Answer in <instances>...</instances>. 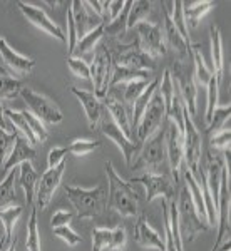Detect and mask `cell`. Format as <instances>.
<instances>
[{
  "label": "cell",
  "instance_id": "cell-1",
  "mask_svg": "<svg viewBox=\"0 0 231 251\" xmlns=\"http://www.w3.org/2000/svg\"><path fill=\"white\" fill-rule=\"evenodd\" d=\"M106 174H107V188H109L107 208L124 218L137 216L139 194L134 189V186L129 183V181H124L116 173L111 161L106 163Z\"/></svg>",
  "mask_w": 231,
  "mask_h": 251
},
{
  "label": "cell",
  "instance_id": "cell-2",
  "mask_svg": "<svg viewBox=\"0 0 231 251\" xmlns=\"http://www.w3.org/2000/svg\"><path fill=\"white\" fill-rule=\"evenodd\" d=\"M62 188H64V193H66L67 200L74 206L79 220L97 218L107 208V193L104 186L86 189V188H79V186L64 184Z\"/></svg>",
  "mask_w": 231,
  "mask_h": 251
},
{
  "label": "cell",
  "instance_id": "cell-3",
  "mask_svg": "<svg viewBox=\"0 0 231 251\" xmlns=\"http://www.w3.org/2000/svg\"><path fill=\"white\" fill-rule=\"evenodd\" d=\"M176 204H178V223H180L181 240H188L191 243L196 240V236L200 233L208 231V228H209L208 223L198 214L193 200H191V194H189L186 186L181 189L180 201H178Z\"/></svg>",
  "mask_w": 231,
  "mask_h": 251
},
{
  "label": "cell",
  "instance_id": "cell-4",
  "mask_svg": "<svg viewBox=\"0 0 231 251\" xmlns=\"http://www.w3.org/2000/svg\"><path fill=\"white\" fill-rule=\"evenodd\" d=\"M230 208H231V194H230V149L225 151V161L221 169V184L220 196H218V234L211 251H218L223 243L230 240Z\"/></svg>",
  "mask_w": 231,
  "mask_h": 251
},
{
  "label": "cell",
  "instance_id": "cell-5",
  "mask_svg": "<svg viewBox=\"0 0 231 251\" xmlns=\"http://www.w3.org/2000/svg\"><path fill=\"white\" fill-rule=\"evenodd\" d=\"M166 131L157 129L156 132L148 137L141 146L137 154V161L132 164V169H144L146 173L161 174L163 163L166 159Z\"/></svg>",
  "mask_w": 231,
  "mask_h": 251
},
{
  "label": "cell",
  "instance_id": "cell-6",
  "mask_svg": "<svg viewBox=\"0 0 231 251\" xmlns=\"http://www.w3.org/2000/svg\"><path fill=\"white\" fill-rule=\"evenodd\" d=\"M20 97L24 99V102L27 104L29 111L34 114L37 119L42 121L44 124H59L62 123L64 114L59 109L57 104L52 99H49L47 96L39 94L34 89L24 87L20 91Z\"/></svg>",
  "mask_w": 231,
  "mask_h": 251
},
{
  "label": "cell",
  "instance_id": "cell-7",
  "mask_svg": "<svg viewBox=\"0 0 231 251\" xmlns=\"http://www.w3.org/2000/svg\"><path fill=\"white\" fill-rule=\"evenodd\" d=\"M183 148H184V161L186 168L194 176L200 177V161H201V134L193 117L188 114L183 104Z\"/></svg>",
  "mask_w": 231,
  "mask_h": 251
},
{
  "label": "cell",
  "instance_id": "cell-8",
  "mask_svg": "<svg viewBox=\"0 0 231 251\" xmlns=\"http://www.w3.org/2000/svg\"><path fill=\"white\" fill-rule=\"evenodd\" d=\"M112 75V55L106 46H99L94 55V62L91 66V79L94 84V94L97 99H104L107 96L109 82Z\"/></svg>",
  "mask_w": 231,
  "mask_h": 251
},
{
  "label": "cell",
  "instance_id": "cell-9",
  "mask_svg": "<svg viewBox=\"0 0 231 251\" xmlns=\"http://www.w3.org/2000/svg\"><path fill=\"white\" fill-rule=\"evenodd\" d=\"M137 30V46L143 52L153 59L163 57L166 55V40H164V32L163 27L157 24H149V22H141L136 25Z\"/></svg>",
  "mask_w": 231,
  "mask_h": 251
},
{
  "label": "cell",
  "instance_id": "cell-10",
  "mask_svg": "<svg viewBox=\"0 0 231 251\" xmlns=\"http://www.w3.org/2000/svg\"><path fill=\"white\" fill-rule=\"evenodd\" d=\"M99 126H101V131H103V134L106 137H109L111 141H114V143L117 144V148L121 149L126 164L132 166V159L137 157V154H139V151H141V146H143V144H141L139 141H131L129 137H126L124 132L117 127L116 123L112 121V117L109 116L106 107H104V114H103V119H101Z\"/></svg>",
  "mask_w": 231,
  "mask_h": 251
},
{
  "label": "cell",
  "instance_id": "cell-11",
  "mask_svg": "<svg viewBox=\"0 0 231 251\" xmlns=\"http://www.w3.org/2000/svg\"><path fill=\"white\" fill-rule=\"evenodd\" d=\"M166 116V109H164V102L161 99L159 92H154L151 100H149L148 107H146L143 117H141L139 124L136 127V134H137V141L141 144L144 143L148 137H151L157 129H161V124H163V119Z\"/></svg>",
  "mask_w": 231,
  "mask_h": 251
},
{
  "label": "cell",
  "instance_id": "cell-12",
  "mask_svg": "<svg viewBox=\"0 0 231 251\" xmlns=\"http://www.w3.org/2000/svg\"><path fill=\"white\" fill-rule=\"evenodd\" d=\"M67 163L62 161L60 164H57L55 168L47 169L42 176L39 177V183H37V189H35V198H34V203L35 208L37 209H46L49 203L52 201V196H54L55 189L59 188L60 181H62V176L66 173Z\"/></svg>",
  "mask_w": 231,
  "mask_h": 251
},
{
  "label": "cell",
  "instance_id": "cell-13",
  "mask_svg": "<svg viewBox=\"0 0 231 251\" xmlns=\"http://www.w3.org/2000/svg\"><path fill=\"white\" fill-rule=\"evenodd\" d=\"M178 82V87H180L181 97H183V104L188 111V114L194 117L196 116V94H198V87L194 84V77H193V69L188 66L183 60L176 62L174 66V77Z\"/></svg>",
  "mask_w": 231,
  "mask_h": 251
},
{
  "label": "cell",
  "instance_id": "cell-14",
  "mask_svg": "<svg viewBox=\"0 0 231 251\" xmlns=\"http://www.w3.org/2000/svg\"><path fill=\"white\" fill-rule=\"evenodd\" d=\"M131 184H143L146 188V200L148 203H151L156 198H164V200H174V184L171 183L168 176L164 174H151L146 173L139 177H131L129 179Z\"/></svg>",
  "mask_w": 231,
  "mask_h": 251
},
{
  "label": "cell",
  "instance_id": "cell-15",
  "mask_svg": "<svg viewBox=\"0 0 231 251\" xmlns=\"http://www.w3.org/2000/svg\"><path fill=\"white\" fill-rule=\"evenodd\" d=\"M17 7L20 9V12L26 15V19L29 20L30 24H34L37 29L44 30L46 34L52 35V37H55L57 40H60V42H67V37L62 32V29L47 17L44 9L32 5V3H26V2H17Z\"/></svg>",
  "mask_w": 231,
  "mask_h": 251
},
{
  "label": "cell",
  "instance_id": "cell-16",
  "mask_svg": "<svg viewBox=\"0 0 231 251\" xmlns=\"http://www.w3.org/2000/svg\"><path fill=\"white\" fill-rule=\"evenodd\" d=\"M168 137V144H166V151H168L169 168H171L174 183L180 179L181 164L184 161V148H183V131L178 127L173 121H169V132L166 134Z\"/></svg>",
  "mask_w": 231,
  "mask_h": 251
},
{
  "label": "cell",
  "instance_id": "cell-17",
  "mask_svg": "<svg viewBox=\"0 0 231 251\" xmlns=\"http://www.w3.org/2000/svg\"><path fill=\"white\" fill-rule=\"evenodd\" d=\"M71 10H72V19H74V27H76V37L80 40L86 37L89 32H92L96 27L103 25V19H99L94 12H91L86 7L84 2L74 0L71 2Z\"/></svg>",
  "mask_w": 231,
  "mask_h": 251
},
{
  "label": "cell",
  "instance_id": "cell-18",
  "mask_svg": "<svg viewBox=\"0 0 231 251\" xmlns=\"http://www.w3.org/2000/svg\"><path fill=\"white\" fill-rule=\"evenodd\" d=\"M164 7V3H163ZM163 32H164V40L166 44H169V47L173 49L178 54V57L181 59H188L193 60V52H191V42H186V40L181 37V34L178 32V29L174 27L173 19H171V12L164 7V25H163Z\"/></svg>",
  "mask_w": 231,
  "mask_h": 251
},
{
  "label": "cell",
  "instance_id": "cell-19",
  "mask_svg": "<svg viewBox=\"0 0 231 251\" xmlns=\"http://www.w3.org/2000/svg\"><path fill=\"white\" fill-rule=\"evenodd\" d=\"M117 64L131 69H137V71H146V72H151L156 69V59L149 57L146 52L141 50L139 46H137V40L129 47H123L119 57H117Z\"/></svg>",
  "mask_w": 231,
  "mask_h": 251
},
{
  "label": "cell",
  "instance_id": "cell-20",
  "mask_svg": "<svg viewBox=\"0 0 231 251\" xmlns=\"http://www.w3.org/2000/svg\"><path fill=\"white\" fill-rule=\"evenodd\" d=\"M71 92L79 99V102L82 104L84 111H86V116H87V121H89V127L96 129L97 126L101 124V119H103V114H104L103 102L97 99L94 92L84 91V89L71 87Z\"/></svg>",
  "mask_w": 231,
  "mask_h": 251
},
{
  "label": "cell",
  "instance_id": "cell-21",
  "mask_svg": "<svg viewBox=\"0 0 231 251\" xmlns=\"http://www.w3.org/2000/svg\"><path fill=\"white\" fill-rule=\"evenodd\" d=\"M0 57L3 59V62L9 66L12 71L17 72L20 75H27L32 72V69L35 67V60L30 57H26V55L19 54L12 49L7 40L3 37H0Z\"/></svg>",
  "mask_w": 231,
  "mask_h": 251
},
{
  "label": "cell",
  "instance_id": "cell-22",
  "mask_svg": "<svg viewBox=\"0 0 231 251\" xmlns=\"http://www.w3.org/2000/svg\"><path fill=\"white\" fill-rule=\"evenodd\" d=\"M134 240L137 245H141L143 248L164 251V240L161 238V234L149 225V221L146 220L144 216H139L136 221Z\"/></svg>",
  "mask_w": 231,
  "mask_h": 251
},
{
  "label": "cell",
  "instance_id": "cell-23",
  "mask_svg": "<svg viewBox=\"0 0 231 251\" xmlns=\"http://www.w3.org/2000/svg\"><path fill=\"white\" fill-rule=\"evenodd\" d=\"M104 107L109 112V116L112 117V121L116 123L117 127L124 132L126 137L131 139L132 131H131V117L128 114V109L124 106V100H121L119 97L114 94H107L104 97Z\"/></svg>",
  "mask_w": 231,
  "mask_h": 251
},
{
  "label": "cell",
  "instance_id": "cell-24",
  "mask_svg": "<svg viewBox=\"0 0 231 251\" xmlns=\"http://www.w3.org/2000/svg\"><path fill=\"white\" fill-rule=\"evenodd\" d=\"M34 157H35L34 146H32L24 136H20V132H19L17 139H15V144H14V149H12L10 156L7 157V161L3 163V171L9 173L22 163H27V161L32 163Z\"/></svg>",
  "mask_w": 231,
  "mask_h": 251
},
{
  "label": "cell",
  "instance_id": "cell-25",
  "mask_svg": "<svg viewBox=\"0 0 231 251\" xmlns=\"http://www.w3.org/2000/svg\"><path fill=\"white\" fill-rule=\"evenodd\" d=\"M22 216V208L20 206H9L5 209H0V221L3 225V238L0 241V251H7L12 245V234H14L15 223Z\"/></svg>",
  "mask_w": 231,
  "mask_h": 251
},
{
  "label": "cell",
  "instance_id": "cell-26",
  "mask_svg": "<svg viewBox=\"0 0 231 251\" xmlns=\"http://www.w3.org/2000/svg\"><path fill=\"white\" fill-rule=\"evenodd\" d=\"M39 173L34 169L32 163H22L19 169V184L20 188L26 193V200L27 204H34V198H35V189H37L39 183Z\"/></svg>",
  "mask_w": 231,
  "mask_h": 251
},
{
  "label": "cell",
  "instance_id": "cell-27",
  "mask_svg": "<svg viewBox=\"0 0 231 251\" xmlns=\"http://www.w3.org/2000/svg\"><path fill=\"white\" fill-rule=\"evenodd\" d=\"M209 37H211V62H213V74L218 82L223 80V66H225V57H223V40L220 29L216 25L209 27Z\"/></svg>",
  "mask_w": 231,
  "mask_h": 251
},
{
  "label": "cell",
  "instance_id": "cell-28",
  "mask_svg": "<svg viewBox=\"0 0 231 251\" xmlns=\"http://www.w3.org/2000/svg\"><path fill=\"white\" fill-rule=\"evenodd\" d=\"M157 86H159V79H153L151 82H149V86L144 89V92L141 94L139 97L136 99V102L132 104V117H131V131L134 132L137 124H139L141 117H143L146 107H148L149 100H151V97L154 92L157 91Z\"/></svg>",
  "mask_w": 231,
  "mask_h": 251
},
{
  "label": "cell",
  "instance_id": "cell-29",
  "mask_svg": "<svg viewBox=\"0 0 231 251\" xmlns=\"http://www.w3.org/2000/svg\"><path fill=\"white\" fill-rule=\"evenodd\" d=\"M193 52V77L196 87H206L208 82L213 77V71L208 69V66L205 64V57H203L200 46H191Z\"/></svg>",
  "mask_w": 231,
  "mask_h": 251
},
{
  "label": "cell",
  "instance_id": "cell-30",
  "mask_svg": "<svg viewBox=\"0 0 231 251\" xmlns=\"http://www.w3.org/2000/svg\"><path fill=\"white\" fill-rule=\"evenodd\" d=\"M151 80V72H146V71H137V69H131V67H126V66H119L116 64L114 69H112V75H111V82H109V87H114L117 84H123V82H132V80Z\"/></svg>",
  "mask_w": 231,
  "mask_h": 251
},
{
  "label": "cell",
  "instance_id": "cell-31",
  "mask_svg": "<svg viewBox=\"0 0 231 251\" xmlns=\"http://www.w3.org/2000/svg\"><path fill=\"white\" fill-rule=\"evenodd\" d=\"M24 89L22 80L10 75L3 67H0V100H9L20 96Z\"/></svg>",
  "mask_w": 231,
  "mask_h": 251
},
{
  "label": "cell",
  "instance_id": "cell-32",
  "mask_svg": "<svg viewBox=\"0 0 231 251\" xmlns=\"http://www.w3.org/2000/svg\"><path fill=\"white\" fill-rule=\"evenodd\" d=\"M103 35H104V24H103V25H99V27H96V29L92 30V32H89L86 37L77 40L76 49H74V54H72V55H74V57L82 59V55L91 54V52L96 49L97 42L103 39Z\"/></svg>",
  "mask_w": 231,
  "mask_h": 251
},
{
  "label": "cell",
  "instance_id": "cell-33",
  "mask_svg": "<svg viewBox=\"0 0 231 251\" xmlns=\"http://www.w3.org/2000/svg\"><path fill=\"white\" fill-rule=\"evenodd\" d=\"M214 7V2H209V0H205V2H194L186 5L183 2V14H184V20L186 24H191V27H198L200 20L206 12H209Z\"/></svg>",
  "mask_w": 231,
  "mask_h": 251
},
{
  "label": "cell",
  "instance_id": "cell-34",
  "mask_svg": "<svg viewBox=\"0 0 231 251\" xmlns=\"http://www.w3.org/2000/svg\"><path fill=\"white\" fill-rule=\"evenodd\" d=\"M157 92H159L161 99H163V102H164L166 117H168L169 112H171V107H173V99H174V96H176L173 74H171L169 69H166V71L163 72V80H161V84L157 86Z\"/></svg>",
  "mask_w": 231,
  "mask_h": 251
},
{
  "label": "cell",
  "instance_id": "cell-35",
  "mask_svg": "<svg viewBox=\"0 0 231 251\" xmlns=\"http://www.w3.org/2000/svg\"><path fill=\"white\" fill-rule=\"evenodd\" d=\"M15 177L17 173L9 171L0 183V209H5L15 203Z\"/></svg>",
  "mask_w": 231,
  "mask_h": 251
},
{
  "label": "cell",
  "instance_id": "cell-36",
  "mask_svg": "<svg viewBox=\"0 0 231 251\" xmlns=\"http://www.w3.org/2000/svg\"><path fill=\"white\" fill-rule=\"evenodd\" d=\"M151 12V2L148 0H137V2L131 3V9H129L128 14V24H126V30L136 27L137 24L144 22V19L149 15Z\"/></svg>",
  "mask_w": 231,
  "mask_h": 251
},
{
  "label": "cell",
  "instance_id": "cell-37",
  "mask_svg": "<svg viewBox=\"0 0 231 251\" xmlns=\"http://www.w3.org/2000/svg\"><path fill=\"white\" fill-rule=\"evenodd\" d=\"M3 114H5L7 119L10 121L12 124L17 127V131H20L24 134V137H26L29 143L34 146V144H37L39 141H37V137L34 136V132H32V129H30V126L27 124V121L24 119V116H22V112H15V111H12V109H3Z\"/></svg>",
  "mask_w": 231,
  "mask_h": 251
},
{
  "label": "cell",
  "instance_id": "cell-38",
  "mask_svg": "<svg viewBox=\"0 0 231 251\" xmlns=\"http://www.w3.org/2000/svg\"><path fill=\"white\" fill-rule=\"evenodd\" d=\"M230 112H231V107L230 104L228 106H223V107H216L213 112V117H211V123L208 124L206 131H208L209 136L216 134V132L223 131V129H228L226 124H230Z\"/></svg>",
  "mask_w": 231,
  "mask_h": 251
},
{
  "label": "cell",
  "instance_id": "cell-39",
  "mask_svg": "<svg viewBox=\"0 0 231 251\" xmlns=\"http://www.w3.org/2000/svg\"><path fill=\"white\" fill-rule=\"evenodd\" d=\"M27 251H40V234L37 223V208L32 209L29 223H27Z\"/></svg>",
  "mask_w": 231,
  "mask_h": 251
},
{
  "label": "cell",
  "instance_id": "cell-40",
  "mask_svg": "<svg viewBox=\"0 0 231 251\" xmlns=\"http://www.w3.org/2000/svg\"><path fill=\"white\" fill-rule=\"evenodd\" d=\"M131 3L132 2H126L124 3V9L121 10V14L112 20L111 24H104V34H109V35H114V37H119V35L124 34L126 30V24H128V14H129V9H131Z\"/></svg>",
  "mask_w": 231,
  "mask_h": 251
},
{
  "label": "cell",
  "instance_id": "cell-41",
  "mask_svg": "<svg viewBox=\"0 0 231 251\" xmlns=\"http://www.w3.org/2000/svg\"><path fill=\"white\" fill-rule=\"evenodd\" d=\"M171 5H173V10H169V12H171L174 27H176L178 32L181 34V37H183L186 42H189V30H188V24H186L184 14H183V2L178 0V2H173Z\"/></svg>",
  "mask_w": 231,
  "mask_h": 251
},
{
  "label": "cell",
  "instance_id": "cell-42",
  "mask_svg": "<svg viewBox=\"0 0 231 251\" xmlns=\"http://www.w3.org/2000/svg\"><path fill=\"white\" fill-rule=\"evenodd\" d=\"M101 148V143L99 141H89V139H76L72 141L71 144L67 146V151L74 156H87L91 152H94L96 149Z\"/></svg>",
  "mask_w": 231,
  "mask_h": 251
},
{
  "label": "cell",
  "instance_id": "cell-43",
  "mask_svg": "<svg viewBox=\"0 0 231 251\" xmlns=\"http://www.w3.org/2000/svg\"><path fill=\"white\" fill-rule=\"evenodd\" d=\"M111 243H112V229L107 228L92 229V250L94 251L111 250Z\"/></svg>",
  "mask_w": 231,
  "mask_h": 251
},
{
  "label": "cell",
  "instance_id": "cell-44",
  "mask_svg": "<svg viewBox=\"0 0 231 251\" xmlns=\"http://www.w3.org/2000/svg\"><path fill=\"white\" fill-rule=\"evenodd\" d=\"M206 89H208V104H206L205 121H206V124H209L211 123L214 109L218 107V89H220V82H218L216 77H214V74H213L211 80L208 82V86H206Z\"/></svg>",
  "mask_w": 231,
  "mask_h": 251
},
{
  "label": "cell",
  "instance_id": "cell-45",
  "mask_svg": "<svg viewBox=\"0 0 231 251\" xmlns=\"http://www.w3.org/2000/svg\"><path fill=\"white\" fill-rule=\"evenodd\" d=\"M22 116H24V119L27 121V124L30 126L32 132H34V136L37 137L39 143H46L47 137H49V131H47L46 124H44L40 119H37L30 111H22Z\"/></svg>",
  "mask_w": 231,
  "mask_h": 251
},
{
  "label": "cell",
  "instance_id": "cell-46",
  "mask_svg": "<svg viewBox=\"0 0 231 251\" xmlns=\"http://www.w3.org/2000/svg\"><path fill=\"white\" fill-rule=\"evenodd\" d=\"M151 80H146V79H141V80H132V82H128L126 84V91H124V102L126 104H134L136 99L139 97L141 94L144 92V89L149 86Z\"/></svg>",
  "mask_w": 231,
  "mask_h": 251
},
{
  "label": "cell",
  "instance_id": "cell-47",
  "mask_svg": "<svg viewBox=\"0 0 231 251\" xmlns=\"http://www.w3.org/2000/svg\"><path fill=\"white\" fill-rule=\"evenodd\" d=\"M17 134H19V131L7 132V131H3V129H0V164L2 166L7 161V157L10 156L12 149H14Z\"/></svg>",
  "mask_w": 231,
  "mask_h": 251
},
{
  "label": "cell",
  "instance_id": "cell-48",
  "mask_svg": "<svg viewBox=\"0 0 231 251\" xmlns=\"http://www.w3.org/2000/svg\"><path fill=\"white\" fill-rule=\"evenodd\" d=\"M67 66L72 71V74L77 75V77L91 79V66H89L84 59H79V57L71 55V57H67Z\"/></svg>",
  "mask_w": 231,
  "mask_h": 251
},
{
  "label": "cell",
  "instance_id": "cell-49",
  "mask_svg": "<svg viewBox=\"0 0 231 251\" xmlns=\"http://www.w3.org/2000/svg\"><path fill=\"white\" fill-rule=\"evenodd\" d=\"M54 229V234L57 238H60L64 243H67L69 246H76L80 243V236L77 234L71 226H59V228H52Z\"/></svg>",
  "mask_w": 231,
  "mask_h": 251
},
{
  "label": "cell",
  "instance_id": "cell-50",
  "mask_svg": "<svg viewBox=\"0 0 231 251\" xmlns=\"http://www.w3.org/2000/svg\"><path fill=\"white\" fill-rule=\"evenodd\" d=\"M230 141H231V131L228 129H223V131L216 132L211 136V146L214 149H223V151H228L230 149Z\"/></svg>",
  "mask_w": 231,
  "mask_h": 251
},
{
  "label": "cell",
  "instance_id": "cell-51",
  "mask_svg": "<svg viewBox=\"0 0 231 251\" xmlns=\"http://www.w3.org/2000/svg\"><path fill=\"white\" fill-rule=\"evenodd\" d=\"M69 154L67 148H54L51 152H49L47 157V169L55 168L57 164H60L62 161H66V156Z\"/></svg>",
  "mask_w": 231,
  "mask_h": 251
},
{
  "label": "cell",
  "instance_id": "cell-52",
  "mask_svg": "<svg viewBox=\"0 0 231 251\" xmlns=\"http://www.w3.org/2000/svg\"><path fill=\"white\" fill-rule=\"evenodd\" d=\"M72 218H74V214H72L71 211H64V209H57V211L52 214L51 225H52V228H59V226H67V225H71Z\"/></svg>",
  "mask_w": 231,
  "mask_h": 251
},
{
  "label": "cell",
  "instance_id": "cell-53",
  "mask_svg": "<svg viewBox=\"0 0 231 251\" xmlns=\"http://www.w3.org/2000/svg\"><path fill=\"white\" fill-rule=\"evenodd\" d=\"M126 241H128V238H126V229L123 226H116L114 229H112V243H111V250H124L126 246Z\"/></svg>",
  "mask_w": 231,
  "mask_h": 251
},
{
  "label": "cell",
  "instance_id": "cell-54",
  "mask_svg": "<svg viewBox=\"0 0 231 251\" xmlns=\"http://www.w3.org/2000/svg\"><path fill=\"white\" fill-rule=\"evenodd\" d=\"M124 3L126 2H109L107 3V9H109V19L114 20L117 15L121 14V10L124 9Z\"/></svg>",
  "mask_w": 231,
  "mask_h": 251
},
{
  "label": "cell",
  "instance_id": "cell-55",
  "mask_svg": "<svg viewBox=\"0 0 231 251\" xmlns=\"http://www.w3.org/2000/svg\"><path fill=\"white\" fill-rule=\"evenodd\" d=\"M7 251H15V238H14V241H12V245L7 248Z\"/></svg>",
  "mask_w": 231,
  "mask_h": 251
}]
</instances>
